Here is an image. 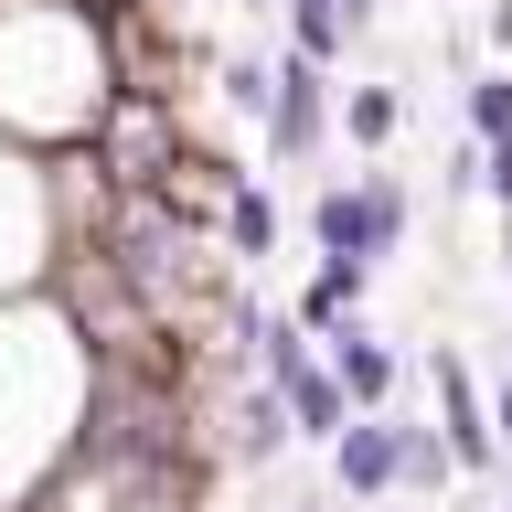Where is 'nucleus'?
Listing matches in <instances>:
<instances>
[{"label": "nucleus", "instance_id": "f257e3e1", "mask_svg": "<svg viewBox=\"0 0 512 512\" xmlns=\"http://www.w3.org/2000/svg\"><path fill=\"white\" fill-rule=\"evenodd\" d=\"M310 235H320L331 267H384L395 235H406V182H395V171H363V182L320 192V203H310Z\"/></svg>", "mask_w": 512, "mask_h": 512}, {"label": "nucleus", "instance_id": "f03ea898", "mask_svg": "<svg viewBox=\"0 0 512 512\" xmlns=\"http://www.w3.org/2000/svg\"><path fill=\"white\" fill-rule=\"evenodd\" d=\"M331 480H342L352 502H384V491H406V470H395V416H352L342 438H331Z\"/></svg>", "mask_w": 512, "mask_h": 512}, {"label": "nucleus", "instance_id": "7ed1b4c3", "mask_svg": "<svg viewBox=\"0 0 512 512\" xmlns=\"http://www.w3.org/2000/svg\"><path fill=\"white\" fill-rule=\"evenodd\" d=\"M427 384H438V438L459 448V470H502V438L480 427V395H470V363L459 352H438L427 363Z\"/></svg>", "mask_w": 512, "mask_h": 512}, {"label": "nucleus", "instance_id": "20e7f679", "mask_svg": "<svg viewBox=\"0 0 512 512\" xmlns=\"http://www.w3.org/2000/svg\"><path fill=\"white\" fill-rule=\"evenodd\" d=\"M320 86H331V75H320L310 54L278 64V96H267V150H278V160H299L320 139V118H331V96H320Z\"/></svg>", "mask_w": 512, "mask_h": 512}, {"label": "nucleus", "instance_id": "39448f33", "mask_svg": "<svg viewBox=\"0 0 512 512\" xmlns=\"http://www.w3.org/2000/svg\"><path fill=\"white\" fill-rule=\"evenodd\" d=\"M331 374H342V395L363 416H384V406H395V384H406V363H395V342H374L363 320H342V331H331Z\"/></svg>", "mask_w": 512, "mask_h": 512}, {"label": "nucleus", "instance_id": "423d86ee", "mask_svg": "<svg viewBox=\"0 0 512 512\" xmlns=\"http://www.w3.org/2000/svg\"><path fill=\"white\" fill-rule=\"evenodd\" d=\"M278 395H288V416H299V438H320V448H331V438H342V427H352V416H363V406H352V395H342V374L320 363V352H310V363H299V374L278 384Z\"/></svg>", "mask_w": 512, "mask_h": 512}, {"label": "nucleus", "instance_id": "0eeeda50", "mask_svg": "<svg viewBox=\"0 0 512 512\" xmlns=\"http://www.w3.org/2000/svg\"><path fill=\"white\" fill-rule=\"evenodd\" d=\"M288 438H299V416H288V395H278V384H256L246 406H235V438H224V448H235V470H267V459H278Z\"/></svg>", "mask_w": 512, "mask_h": 512}, {"label": "nucleus", "instance_id": "6e6552de", "mask_svg": "<svg viewBox=\"0 0 512 512\" xmlns=\"http://www.w3.org/2000/svg\"><path fill=\"white\" fill-rule=\"evenodd\" d=\"M395 470H406V491H438V480L459 470V448H448L438 427H406V416H395Z\"/></svg>", "mask_w": 512, "mask_h": 512}, {"label": "nucleus", "instance_id": "1a4fd4ad", "mask_svg": "<svg viewBox=\"0 0 512 512\" xmlns=\"http://www.w3.org/2000/svg\"><path fill=\"white\" fill-rule=\"evenodd\" d=\"M224 235H235V256H267V246H278V214H267V192H256V182H224Z\"/></svg>", "mask_w": 512, "mask_h": 512}, {"label": "nucleus", "instance_id": "9d476101", "mask_svg": "<svg viewBox=\"0 0 512 512\" xmlns=\"http://www.w3.org/2000/svg\"><path fill=\"white\" fill-rule=\"evenodd\" d=\"M342 128L363 139V150H384V139L406 128V96H395V86H352V96H342Z\"/></svg>", "mask_w": 512, "mask_h": 512}, {"label": "nucleus", "instance_id": "9b49d317", "mask_svg": "<svg viewBox=\"0 0 512 512\" xmlns=\"http://www.w3.org/2000/svg\"><path fill=\"white\" fill-rule=\"evenodd\" d=\"M288 43H299V54H310V64H331V54H342V43H352V22H342V11H331V0H288Z\"/></svg>", "mask_w": 512, "mask_h": 512}, {"label": "nucleus", "instance_id": "f8f14e48", "mask_svg": "<svg viewBox=\"0 0 512 512\" xmlns=\"http://www.w3.org/2000/svg\"><path fill=\"white\" fill-rule=\"evenodd\" d=\"M459 118H470V139H512V75H470Z\"/></svg>", "mask_w": 512, "mask_h": 512}, {"label": "nucleus", "instance_id": "ddd939ff", "mask_svg": "<svg viewBox=\"0 0 512 512\" xmlns=\"http://www.w3.org/2000/svg\"><path fill=\"white\" fill-rule=\"evenodd\" d=\"M214 86H224V107H235V118H267V96H278V75H267V64H224Z\"/></svg>", "mask_w": 512, "mask_h": 512}, {"label": "nucleus", "instance_id": "4468645a", "mask_svg": "<svg viewBox=\"0 0 512 512\" xmlns=\"http://www.w3.org/2000/svg\"><path fill=\"white\" fill-rule=\"evenodd\" d=\"M331 11H342V22H352V32H363V22H374V0H331Z\"/></svg>", "mask_w": 512, "mask_h": 512}, {"label": "nucleus", "instance_id": "2eb2a0df", "mask_svg": "<svg viewBox=\"0 0 512 512\" xmlns=\"http://www.w3.org/2000/svg\"><path fill=\"white\" fill-rule=\"evenodd\" d=\"M491 416H502V448H512V384H502V406H491Z\"/></svg>", "mask_w": 512, "mask_h": 512}, {"label": "nucleus", "instance_id": "dca6fc26", "mask_svg": "<svg viewBox=\"0 0 512 512\" xmlns=\"http://www.w3.org/2000/svg\"><path fill=\"white\" fill-rule=\"evenodd\" d=\"M246 11H267V0H246Z\"/></svg>", "mask_w": 512, "mask_h": 512}]
</instances>
